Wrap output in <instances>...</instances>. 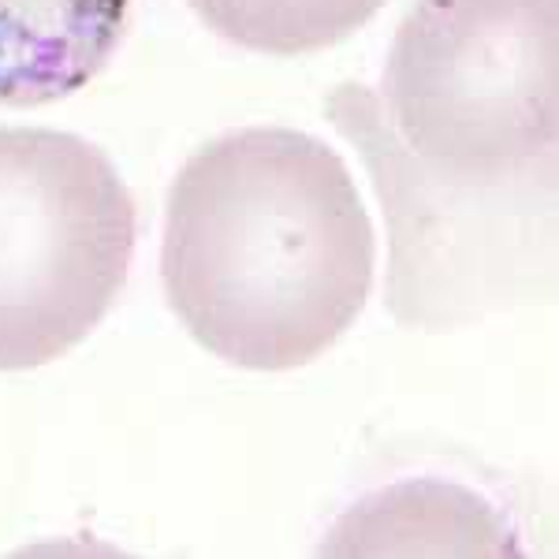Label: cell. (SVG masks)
<instances>
[{
  "label": "cell",
  "mask_w": 559,
  "mask_h": 559,
  "mask_svg": "<svg viewBox=\"0 0 559 559\" xmlns=\"http://www.w3.org/2000/svg\"><path fill=\"white\" fill-rule=\"evenodd\" d=\"M377 236L329 142L242 128L187 157L165 205L160 284L210 355L295 369L336 344L373 287Z\"/></svg>",
  "instance_id": "cell-1"
},
{
  "label": "cell",
  "mask_w": 559,
  "mask_h": 559,
  "mask_svg": "<svg viewBox=\"0 0 559 559\" xmlns=\"http://www.w3.org/2000/svg\"><path fill=\"white\" fill-rule=\"evenodd\" d=\"M377 97L426 176L474 191L556 179L559 0H418Z\"/></svg>",
  "instance_id": "cell-2"
},
{
  "label": "cell",
  "mask_w": 559,
  "mask_h": 559,
  "mask_svg": "<svg viewBox=\"0 0 559 559\" xmlns=\"http://www.w3.org/2000/svg\"><path fill=\"white\" fill-rule=\"evenodd\" d=\"M332 128L362 153L381 194L392 265L388 310L400 324L448 332L534 299L556 265V179L474 191L426 176L366 83L324 97Z\"/></svg>",
  "instance_id": "cell-3"
},
{
  "label": "cell",
  "mask_w": 559,
  "mask_h": 559,
  "mask_svg": "<svg viewBox=\"0 0 559 559\" xmlns=\"http://www.w3.org/2000/svg\"><path fill=\"white\" fill-rule=\"evenodd\" d=\"M139 213L105 150L0 128V369L79 347L128 284Z\"/></svg>",
  "instance_id": "cell-4"
},
{
  "label": "cell",
  "mask_w": 559,
  "mask_h": 559,
  "mask_svg": "<svg viewBox=\"0 0 559 559\" xmlns=\"http://www.w3.org/2000/svg\"><path fill=\"white\" fill-rule=\"evenodd\" d=\"M131 0H0V105L86 90L120 49Z\"/></svg>",
  "instance_id": "cell-5"
},
{
  "label": "cell",
  "mask_w": 559,
  "mask_h": 559,
  "mask_svg": "<svg viewBox=\"0 0 559 559\" xmlns=\"http://www.w3.org/2000/svg\"><path fill=\"white\" fill-rule=\"evenodd\" d=\"M224 41L250 52L302 57L350 38L388 0H187Z\"/></svg>",
  "instance_id": "cell-6"
}]
</instances>
